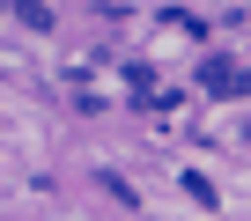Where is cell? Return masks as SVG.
Returning <instances> with one entry per match:
<instances>
[{"label":"cell","mask_w":251,"mask_h":221,"mask_svg":"<svg viewBox=\"0 0 251 221\" xmlns=\"http://www.w3.org/2000/svg\"><path fill=\"white\" fill-rule=\"evenodd\" d=\"M200 88H214V96H251V74L229 66V59H207V66H200Z\"/></svg>","instance_id":"6da1fadb"},{"label":"cell","mask_w":251,"mask_h":221,"mask_svg":"<svg viewBox=\"0 0 251 221\" xmlns=\"http://www.w3.org/2000/svg\"><path fill=\"white\" fill-rule=\"evenodd\" d=\"M15 15H23L30 30H52V8H45V0H15Z\"/></svg>","instance_id":"7a4b0ae2"}]
</instances>
